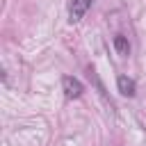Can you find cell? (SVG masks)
<instances>
[{"label": "cell", "instance_id": "3", "mask_svg": "<svg viewBox=\"0 0 146 146\" xmlns=\"http://www.w3.org/2000/svg\"><path fill=\"white\" fill-rule=\"evenodd\" d=\"M116 87H119V91H121L123 96H135V91H137L135 80L128 78V75H119V78H116Z\"/></svg>", "mask_w": 146, "mask_h": 146}, {"label": "cell", "instance_id": "2", "mask_svg": "<svg viewBox=\"0 0 146 146\" xmlns=\"http://www.w3.org/2000/svg\"><path fill=\"white\" fill-rule=\"evenodd\" d=\"M89 7H91V0H73L71 7H68V21H71V23H78V21L87 14Z\"/></svg>", "mask_w": 146, "mask_h": 146}, {"label": "cell", "instance_id": "4", "mask_svg": "<svg viewBox=\"0 0 146 146\" xmlns=\"http://www.w3.org/2000/svg\"><path fill=\"white\" fill-rule=\"evenodd\" d=\"M114 48H116V52H119V55H123V57H125V55H130V43H128V39H125V36H121V34H119V36H114Z\"/></svg>", "mask_w": 146, "mask_h": 146}, {"label": "cell", "instance_id": "1", "mask_svg": "<svg viewBox=\"0 0 146 146\" xmlns=\"http://www.w3.org/2000/svg\"><path fill=\"white\" fill-rule=\"evenodd\" d=\"M62 91H64V96H66L68 100H73V98H80V96H82L84 87H82V82H80L78 78L64 75V78H62Z\"/></svg>", "mask_w": 146, "mask_h": 146}]
</instances>
